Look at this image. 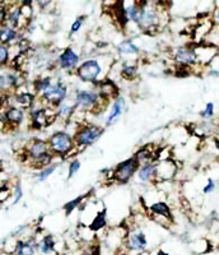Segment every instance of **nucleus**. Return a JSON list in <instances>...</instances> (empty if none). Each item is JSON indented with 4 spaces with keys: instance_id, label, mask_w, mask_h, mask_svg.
<instances>
[{
    "instance_id": "obj_1",
    "label": "nucleus",
    "mask_w": 219,
    "mask_h": 255,
    "mask_svg": "<svg viewBox=\"0 0 219 255\" xmlns=\"http://www.w3.org/2000/svg\"><path fill=\"white\" fill-rule=\"evenodd\" d=\"M115 65V60L110 54L88 58L81 63L75 76L78 77L84 83H90L96 86L110 77V70Z\"/></svg>"
},
{
    "instance_id": "obj_2",
    "label": "nucleus",
    "mask_w": 219,
    "mask_h": 255,
    "mask_svg": "<svg viewBox=\"0 0 219 255\" xmlns=\"http://www.w3.org/2000/svg\"><path fill=\"white\" fill-rule=\"evenodd\" d=\"M139 3V18L138 26L145 33H157L162 28V18L166 9H162V3L157 1H138Z\"/></svg>"
},
{
    "instance_id": "obj_3",
    "label": "nucleus",
    "mask_w": 219,
    "mask_h": 255,
    "mask_svg": "<svg viewBox=\"0 0 219 255\" xmlns=\"http://www.w3.org/2000/svg\"><path fill=\"white\" fill-rule=\"evenodd\" d=\"M23 153L28 165L35 170H43L51 163H54L55 156L52 154L47 140L33 138L23 148Z\"/></svg>"
},
{
    "instance_id": "obj_4",
    "label": "nucleus",
    "mask_w": 219,
    "mask_h": 255,
    "mask_svg": "<svg viewBox=\"0 0 219 255\" xmlns=\"http://www.w3.org/2000/svg\"><path fill=\"white\" fill-rule=\"evenodd\" d=\"M73 101L78 109V113L97 114L104 111L109 102L101 97L97 90H77L73 96Z\"/></svg>"
},
{
    "instance_id": "obj_5",
    "label": "nucleus",
    "mask_w": 219,
    "mask_h": 255,
    "mask_svg": "<svg viewBox=\"0 0 219 255\" xmlns=\"http://www.w3.org/2000/svg\"><path fill=\"white\" fill-rule=\"evenodd\" d=\"M105 133V128L93 123H78V127L73 133L75 147L78 151L95 144Z\"/></svg>"
},
{
    "instance_id": "obj_6",
    "label": "nucleus",
    "mask_w": 219,
    "mask_h": 255,
    "mask_svg": "<svg viewBox=\"0 0 219 255\" xmlns=\"http://www.w3.org/2000/svg\"><path fill=\"white\" fill-rule=\"evenodd\" d=\"M47 143H49L52 154L60 158H68L73 152L78 151L75 147L74 135L67 130L54 131L49 136Z\"/></svg>"
},
{
    "instance_id": "obj_7",
    "label": "nucleus",
    "mask_w": 219,
    "mask_h": 255,
    "mask_svg": "<svg viewBox=\"0 0 219 255\" xmlns=\"http://www.w3.org/2000/svg\"><path fill=\"white\" fill-rule=\"evenodd\" d=\"M68 97H69L68 84L63 81H58L56 83H52L49 90L41 93L37 99L43 106L56 110L64 102L68 101Z\"/></svg>"
},
{
    "instance_id": "obj_8",
    "label": "nucleus",
    "mask_w": 219,
    "mask_h": 255,
    "mask_svg": "<svg viewBox=\"0 0 219 255\" xmlns=\"http://www.w3.org/2000/svg\"><path fill=\"white\" fill-rule=\"evenodd\" d=\"M139 168H140V163L138 162V159L135 157L133 156L130 158H126L113 168L112 181L117 184H122V185L127 184L138 174Z\"/></svg>"
},
{
    "instance_id": "obj_9",
    "label": "nucleus",
    "mask_w": 219,
    "mask_h": 255,
    "mask_svg": "<svg viewBox=\"0 0 219 255\" xmlns=\"http://www.w3.org/2000/svg\"><path fill=\"white\" fill-rule=\"evenodd\" d=\"M122 248L126 250L127 254H143L148 248V239L145 232L139 229L129 230Z\"/></svg>"
},
{
    "instance_id": "obj_10",
    "label": "nucleus",
    "mask_w": 219,
    "mask_h": 255,
    "mask_svg": "<svg viewBox=\"0 0 219 255\" xmlns=\"http://www.w3.org/2000/svg\"><path fill=\"white\" fill-rule=\"evenodd\" d=\"M49 110L50 108L43 106V105L40 102L38 105L36 104L35 106L28 111L32 129H35V130H41V129H43V128L49 127V125L56 119V116H50Z\"/></svg>"
},
{
    "instance_id": "obj_11",
    "label": "nucleus",
    "mask_w": 219,
    "mask_h": 255,
    "mask_svg": "<svg viewBox=\"0 0 219 255\" xmlns=\"http://www.w3.org/2000/svg\"><path fill=\"white\" fill-rule=\"evenodd\" d=\"M26 118V110L14 106V105H8L1 109V127L3 131L6 130V128H18L24 122Z\"/></svg>"
},
{
    "instance_id": "obj_12",
    "label": "nucleus",
    "mask_w": 219,
    "mask_h": 255,
    "mask_svg": "<svg viewBox=\"0 0 219 255\" xmlns=\"http://www.w3.org/2000/svg\"><path fill=\"white\" fill-rule=\"evenodd\" d=\"M173 60L179 67L190 68L191 70L198 67V65H200L199 61H198L195 47L188 46V45L179 46L173 50Z\"/></svg>"
},
{
    "instance_id": "obj_13",
    "label": "nucleus",
    "mask_w": 219,
    "mask_h": 255,
    "mask_svg": "<svg viewBox=\"0 0 219 255\" xmlns=\"http://www.w3.org/2000/svg\"><path fill=\"white\" fill-rule=\"evenodd\" d=\"M81 55L75 51L73 47H67L59 54L56 64L61 70L67 73L77 72L78 67L81 65Z\"/></svg>"
},
{
    "instance_id": "obj_14",
    "label": "nucleus",
    "mask_w": 219,
    "mask_h": 255,
    "mask_svg": "<svg viewBox=\"0 0 219 255\" xmlns=\"http://www.w3.org/2000/svg\"><path fill=\"white\" fill-rule=\"evenodd\" d=\"M177 167L176 162L172 161L171 158L162 159L159 162H157L156 167V180L154 183H167L176 177L177 175Z\"/></svg>"
},
{
    "instance_id": "obj_15",
    "label": "nucleus",
    "mask_w": 219,
    "mask_h": 255,
    "mask_svg": "<svg viewBox=\"0 0 219 255\" xmlns=\"http://www.w3.org/2000/svg\"><path fill=\"white\" fill-rule=\"evenodd\" d=\"M13 99V105L18 106V108L23 109V110H31L37 102H36V96L35 92H29V91H18L17 93L10 96Z\"/></svg>"
},
{
    "instance_id": "obj_16",
    "label": "nucleus",
    "mask_w": 219,
    "mask_h": 255,
    "mask_svg": "<svg viewBox=\"0 0 219 255\" xmlns=\"http://www.w3.org/2000/svg\"><path fill=\"white\" fill-rule=\"evenodd\" d=\"M95 90H97V92L101 95V97L104 100H106L107 102L115 101L118 96V88L116 86V83L113 81H111L110 78L105 79L101 83H98L95 86Z\"/></svg>"
},
{
    "instance_id": "obj_17",
    "label": "nucleus",
    "mask_w": 219,
    "mask_h": 255,
    "mask_svg": "<svg viewBox=\"0 0 219 255\" xmlns=\"http://www.w3.org/2000/svg\"><path fill=\"white\" fill-rule=\"evenodd\" d=\"M38 252L37 241L33 238H20L17 241L14 255H36Z\"/></svg>"
},
{
    "instance_id": "obj_18",
    "label": "nucleus",
    "mask_w": 219,
    "mask_h": 255,
    "mask_svg": "<svg viewBox=\"0 0 219 255\" xmlns=\"http://www.w3.org/2000/svg\"><path fill=\"white\" fill-rule=\"evenodd\" d=\"M125 110V99L122 96H118L117 99L112 102L111 110H110L109 115L106 119V125H112L121 118L122 113Z\"/></svg>"
},
{
    "instance_id": "obj_19",
    "label": "nucleus",
    "mask_w": 219,
    "mask_h": 255,
    "mask_svg": "<svg viewBox=\"0 0 219 255\" xmlns=\"http://www.w3.org/2000/svg\"><path fill=\"white\" fill-rule=\"evenodd\" d=\"M0 38H1V44L12 46L13 42L17 45L22 40V35H20V32L18 29L8 26V24H3L1 31H0Z\"/></svg>"
},
{
    "instance_id": "obj_20",
    "label": "nucleus",
    "mask_w": 219,
    "mask_h": 255,
    "mask_svg": "<svg viewBox=\"0 0 219 255\" xmlns=\"http://www.w3.org/2000/svg\"><path fill=\"white\" fill-rule=\"evenodd\" d=\"M148 212L152 218H167L172 221V211L166 202H156L148 207Z\"/></svg>"
},
{
    "instance_id": "obj_21",
    "label": "nucleus",
    "mask_w": 219,
    "mask_h": 255,
    "mask_svg": "<svg viewBox=\"0 0 219 255\" xmlns=\"http://www.w3.org/2000/svg\"><path fill=\"white\" fill-rule=\"evenodd\" d=\"M78 109L75 106L74 101H65L61 106L56 109V119H60L65 123H69L74 118Z\"/></svg>"
},
{
    "instance_id": "obj_22",
    "label": "nucleus",
    "mask_w": 219,
    "mask_h": 255,
    "mask_svg": "<svg viewBox=\"0 0 219 255\" xmlns=\"http://www.w3.org/2000/svg\"><path fill=\"white\" fill-rule=\"evenodd\" d=\"M38 253L41 255H52L56 254V240L52 235H45L40 241H37Z\"/></svg>"
},
{
    "instance_id": "obj_23",
    "label": "nucleus",
    "mask_w": 219,
    "mask_h": 255,
    "mask_svg": "<svg viewBox=\"0 0 219 255\" xmlns=\"http://www.w3.org/2000/svg\"><path fill=\"white\" fill-rule=\"evenodd\" d=\"M156 167L157 162H149L145 163V165H141L136 176H138L141 183H150V181L154 183V180H156Z\"/></svg>"
},
{
    "instance_id": "obj_24",
    "label": "nucleus",
    "mask_w": 219,
    "mask_h": 255,
    "mask_svg": "<svg viewBox=\"0 0 219 255\" xmlns=\"http://www.w3.org/2000/svg\"><path fill=\"white\" fill-rule=\"evenodd\" d=\"M136 159H138V162L141 165H145V163H149V162H156L154 159H156L157 153L156 151H153L150 145H143L135 152L134 154Z\"/></svg>"
},
{
    "instance_id": "obj_25",
    "label": "nucleus",
    "mask_w": 219,
    "mask_h": 255,
    "mask_svg": "<svg viewBox=\"0 0 219 255\" xmlns=\"http://www.w3.org/2000/svg\"><path fill=\"white\" fill-rule=\"evenodd\" d=\"M107 227V211L106 208H102V211H98L91 223L88 225V229L92 232L101 231V230L106 229Z\"/></svg>"
},
{
    "instance_id": "obj_26",
    "label": "nucleus",
    "mask_w": 219,
    "mask_h": 255,
    "mask_svg": "<svg viewBox=\"0 0 219 255\" xmlns=\"http://www.w3.org/2000/svg\"><path fill=\"white\" fill-rule=\"evenodd\" d=\"M112 13H113V18L117 22V24L121 28H125V27L129 24V18L126 15V10H125V3L121 1V3H115L112 6Z\"/></svg>"
},
{
    "instance_id": "obj_27",
    "label": "nucleus",
    "mask_w": 219,
    "mask_h": 255,
    "mask_svg": "<svg viewBox=\"0 0 219 255\" xmlns=\"http://www.w3.org/2000/svg\"><path fill=\"white\" fill-rule=\"evenodd\" d=\"M91 195H92V191H88V193H84V194L79 195V197L74 198V199L69 200L68 203L64 204V212H65V216H68V217H69L74 209H77V208H79V207L87 204L86 200L88 199Z\"/></svg>"
},
{
    "instance_id": "obj_28",
    "label": "nucleus",
    "mask_w": 219,
    "mask_h": 255,
    "mask_svg": "<svg viewBox=\"0 0 219 255\" xmlns=\"http://www.w3.org/2000/svg\"><path fill=\"white\" fill-rule=\"evenodd\" d=\"M117 52L121 56H138L140 49L134 44L133 40H124L117 45Z\"/></svg>"
},
{
    "instance_id": "obj_29",
    "label": "nucleus",
    "mask_w": 219,
    "mask_h": 255,
    "mask_svg": "<svg viewBox=\"0 0 219 255\" xmlns=\"http://www.w3.org/2000/svg\"><path fill=\"white\" fill-rule=\"evenodd\" d=\"M120 76H121V78L126 79V81H133V79H135L138 77V64L124 61L121 70H120Z\"/></svg>"
},
{
    "instance_id": "obj_30",
    "label": "nucleus",
    "mask_w": 219,
    "mask_h": 255,
    "mask_svg": "<svg viewBox=\"0 0 219 255\" xmlns=\"http://www.w3.org/2000/svg\"><path fill=\"white\" fill-rule=\"evenodd\" d=\"M52 86V78L50 76H43L38 77L35 82H33V92L36 93V96H40L41 93H43L45 91L49 90Z\"/></svg>"
},
{
    "instance_id": "obj_31",
    "label": "nucleus",
    "mask_w": 219,
    "mask_h": 255,
    "mask_svg": "<svg viewBox=\"0 0 219 255\" xmlns=\"http://www.w3.org/2000/svg\"><path fill=\"white\" fill-rule=\"evenodd\" d=\"M125 10H126V15L129 18L130 22L133 23H138L139 18V3L138 1H130V3H125Z\"/></svg>"
},
{
    "instance_id": "obj_32",
    "label": "nucleus",
    "mask_w": 219,
    "mask_h": 255,
    "mask_svg": "<svg viewBox=\"0 0 219 255\" xmlns=\"http://www.w3.org/2000/svg\"><path fill=\"white\" fill-rule=\"evenodd\" d=\"M58 167H59V163L56 162L51 163V165L47 166L46 168H43V170H41V171L37 172V175H36V180H37L38 183H42V181L49 179V177L56 171V168Z\"/></svg>"
},
{
    "instance_id": "obj_33",
    "label": "nucleus",
    "mask_w": 219,
    "mask_h": 255,
    "mask_svg": "<svg viewBox=\"0 0 219 255\" xmlns=\"http://www.w3.org/2000/svg\"><path fill=\"white\" fill-rule=\"evenodd\" d=\"M10 47L9 45L1 44L0 47V61H1V67H6L10 63Z\"/></svg>"
},
{
    "instance_id": "obj_34",
    "label": "nucleus",
    "mask_w": 219,
    "mask_h": 255,
    "mask_svg": "<svg viewBox=\"0 0 219 255\" xmlns=\"http://www.w3.org/2000/svg\"><path fill=\"white\" fill-rule=\"evenodd\" d=\"M86 15H79V17L75 18V20L72 23V27H70V32H69V36H74L75 33H78L81 31L82 26H83L84 20H86Z\"/></svg>"
},
{
    "instance_id": "obj_35",
    "label": "nucleus",
    "mask_w": 219,
    "mask_h": 255,
    "mask_svg": "<svg viewBox=\"0 0 219 255\" xmlns=\"http://www.w3.org/2000/svg\"><path fill=\"white\" fill-rule=\"evenodd\" d=\"M23 197V189H22V185H20V181H15L14 184V190H13V202L12 206H17V203L22 199Z\"/></svg>"
},
{
    "instance_id": "obj_36",
    "label": "nucleus",
    "mask_w": 219,
    "mask_h": 255,
    "mask_svg": "<svg viewBox=\"0 0 219 255\" xmlns=\"http://www.w3.org/2000/svg\"><path fill=\"white\" fill-rule=\"evenodd\" d=\"M214 104L213 102H208L207 105H205V108H204V110L202 111V113H200V116H202V119H204V120H209V119H212V118H213L214 116Z\"/></svg>"
},
{
    "instance_id": "obj_37",
    "label": "nucleus",
    "mask_w": 219,
    "mask_h": 255,
    "mask_svg": "<svg viewBox=\"0 0 219 255\" xmlns=\"http://www.w3.org/2000/svg\"><path fill=\"white\" fill-rule=\"evenodd\" d=\"M81 170V161L77 158L72 159L69 162V170H68V179H72L77 172Z\"/></svg>"
},
{
    "instance_id": "obj_38",
    "label": "nucleus",
    "mask_w": 219,
    "mask_h": 255,
    "mask_svg": "<svg viewBox=\"0 0 219 255\" xmlns=\"http://www.w3.org/2000/svg\"><path fill=\"white\" fill-rule=\"evenodd\" d=\"M216 188H217L216 181H214L213 179H209V180H208L207 185L203 188V193H204V194H212V193L216 190Z\"/></svg>"
},
{
    "instance_id": "obj_39",
    "label": "nucleus",
    "mask_w": 219,
    "mask_h": 255,
    "mask_svg": "<svg viewBox=\"0 0 219 255\" xmlns=\"http://www.w3.org/2000/svg\"><path fill=\"white\" fill-rule=\"evenodd\" d=\"M212 19H213V24H214L213 29L219 33V5L217 6V8L213 10V13H212Z\"/></svg>"
},
{
    "instance_id": "obj_40",
    "label": "nucleus",
    "mask_w": 219,
    "mask_h": 255,
    "mask_svg": "<svg viewBox=\"0 0 219 255\" xmlns=\"http://www.w3.org/2000/svg\"><path fill=\"white\" fill-rule=\"evenodd\" d=\"M214 148H216V151L218 152L219 154V138H216V139H214Z\"/></svg>"
},
{
    "instance_id": "obj_41",
    "label": "nucleus",
    "mask_w": 219,
    "mask_h": 255,
    "mask_svg": "<svg viewBox=\"0 0 219 255\" xmlns=\"http://www.w3.org/2000/svg\"><path fill=\"white\" fill-rule=\"evenodd\" d=\"M156 255H170V254H168V253H166V252H163V250H158Z\"/></svg>"
},
{
    "instance_id": "obj_42",
    "label": "nucleus",
    "mask_w": 219,
    "mask_h": 255,
    "mask_svg": "<svg viewBox=\"0 0 219 255\" xmlns=\"http://www.w3.org/2000/svg\"><path fill=\"white\" fill-rule=\"evenodd\" d=\"M13 255H14V254H13Z\"/></svg>"
}]
</instances>
